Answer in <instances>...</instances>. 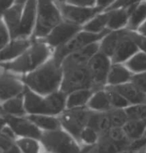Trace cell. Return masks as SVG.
Here are the masks:
<instances>
[{"instance_id":"obj_38","label":"cell","mask_w":146,"mask_h":153,"mask_svg":"<svg viewBox=\"0 0 146 153\" xmlns=\"http://www.w3.org/2000/svg\"><path fill=\"white\" fill-rule=\"evenodd\" d=\"M112 127H123L128 121L125 109L112 108L107 112Z\"/></svg>"},{"instance_id":"obj_7","label":"cell","mask_w":146,"mask_h":153,"mask_svg":"<svg viewBox=\"0 0 146 153\" xmlns=\"http://www.w3.org/2000/svg\"><path fill=\"white\" fill-rule=\"evenodd\" d=\"M111 65L110 58L100 52L95 54L87 63V69L92 82V90L95 92L106 87Z\"/></svg>"},{"instance_id":"obj_5","label":"cell","mask_w":146,"mask_h":153,"mask_svg":"<svg viewBox=\"0 0 146 153\" xmlns=\"http://www.w3.org/2000/svg\"><path fill=\"white\" fill-rule=\"evenodd\" d=\"M110 32L109 30H105L99 34H93L82 30L74 36L68 42L63 46L59 47L53 51L52 57L57 62L61 64L63 59L67 55L85 47L91 44L100 42L106 34Z\"/></svg>"},{"instance_id":"obj_17","label":"cell","mask_w":146,"mask_h":153,"mask_svg":"<svg viewBox=\"0 0 146 153\" xmlns=\"http://www.w3.org/2000/svg\"><path fill=\"white\" fill-rule=\"evenodd\" d=\"M139 49L130 35L127 29L126 35L121 40L114 54L110 57L112 64H124L138 52Z\"/></svg>"},{"instance_id":"obj_44","label":"cell","mask_w":146,"mask_h":153,"mask_svg":"<svg viewBox=\"0 0 146 153\" xmlns=\"http://www.w3.org/2000/svg\"><path fill=\"white\" fill-rule=\"evenodd\" d=\"M65 3L83 7H96V0H66Z\"/></svg>"},{"instance_id":"obj_51","label":"cell","mask_w":146,"mask_h":153,"mask_svg":"<svg viewBox=\"0 0 146 153\" xmlns=\"http://www.w3.org/2000/svg\"><path fill=\"white\" fill-rule=\"evenodd\" d=\"M117 153H133V152H131L129 150H123L118 151Z\"/></svg>"},{"instance_id":"obj_20","label":"cell","mask_w":146,"mask_h":153,"mask_svg":"<svg viewBox=\"0 0 146 153\" xmlns=\"http://www.w3.org/2000/svg\"><path fill=\"white\" fill-rule=\"evenodd\" d=\"M108 87L121 94L130 105L146 104V94L137 88L131 82L118 86Z\"/></svg>"},{"instance_id":"obj_19","label":"cell","mask_w":146,"mask_h":153,"mask_svg":"<svg viewBox=\"0 0 146 153\" xmlns=\"http://www.w3.org/2000/svg\"><path fill=\"white\" fill-rule=\"evenodd\" d=\"M24 5L14 4L3 15L1 20L10 32L11 39L17 37Z\"/></svg>"},{"instance_id":"obj_26","label":"cell","mask_w":146,"mask_h":153,"mask_svg":"<svg viewBox=\"0 0 146 153\" xmlns=\"http://www.w3.org/2000/svg\"><path fill=\"white\" fill-rule=\"evenodd\" d=\"M1 114L14 117H25L27 115L25 107L23 94L11 98L1 104Z\"/></svg>"},{"instance_id":"obj_31","label":"cell","mask_w":146,"mask_h":153,"mask_svg":"<svg viewBox=\"0 0 146 153\" xmlns=\"http://www.w3.org/2000/svg\"><path fill=\"white\" fill-rule=\"evenodd\" d=\"M106 134L119 150H128L131 141L124 132L123 127H111Z\"/></svg>"},{"instance_id":"obj_13","label":"cell","mask_w":146,"mask_h":153,"mask_svg":"<svg viewBox=\"0 0 146 153\" xmlns=\"http://www.w3.org/2000/svg\"><path fill=\"white\" fill-rule=\"evenodd\" d=\"M3 116L7 125L12 129L17 138L31 137L39 140L42 132L27 116L14 117L7 114H3Z\"/></svg>"},{"instance_id":"obj_30","label":"cell","mask_w":146,"mask_h":153,"mask_svg":"<svg viewBox=\"0 0 146 153\" xmlns=\"http://www.w3.org/2000/svg\"><path fill=\"white\" fill-rule=\"evenodd\" d=\"M123 129L130 140L133 141L145 136L146 122L128 120Z\"/></svg>"},{"instance_id":"obj_39","label":"cell","mask_w":146,"mask_h":153,"mask_svg":"<svg viewBox=\"0 0 146 153\" xmlns=\"http://www.w3.org/2000/svg\"><path fill=\"white\" fill-rule=\"evenodd\" d=\"M100 136V134L94 129L87 126L80 134L79 143L81 146H93L98 143Z\"/></svg>"},{"instance_id":"obj_8","label":"cell","mask_w":146,"mask_h":153,"mask_svg":"<svg viewBox=\"0 0 146 153\" xmlns=\"http://www.w3.org/2000/svg\"><path fill=\"white\" fill-rule=\"evenodd\" d=\"M63 71L60 90L67 95L77 90L92 89V82L87 67H75Z\"/></svg>"},{"instance_id":"obj_50","label":"cell","mask_w":146,"mask_h":153,"mask_svg":"<svg viewBox=\"0 0 146 153\" xmlns=\"http://www.w3.org/2000/svg\"><path fill=\"white\" fill-rule=\"evenodd\" d=\"M27 0H15V4H18L25 5V4L27 2Z\"/></svg>"},{"instance_id":"obj_23","label":"cell","mask_w":146,"mask_h":153,"mask_svg":"<svg viewBox=\"0 0 146 153\" xmlns=\"http://www.w3.org/2000/svg\"><path fill=\"white\" fill-rule=\"evenodd\" d=\"M87 126L94 129L100 135L106 134L112 127L107 112H98L90 110Z\"/></svg>"},{"instance_id":"obj_49","label":"cell","mask_w":146,"mask_h":153,"mask_svg":"<svg viewBox=\"0 0 146 153\" xmlns=\"http://www.w3.org/2000/svg\"><path fill=\"white\" fill-rule=\"evenodd\" d=\"M80 153H91L90 146H83Z\"/></svg>"},{"instance_id":"obj_2","label":"cell","mask_w":146,"mask_h":153,"mask_svg":"<svg viewBox=\"0 0 146 153\" xmlns=\"http://www.w3.org/2000/svg\"><path fill=\"white\" fill-rule=\"evenodd\" d=\"M32 40L30 47L19 57L0 64V67L22 76L36 70L52 57L53 50L42 39Z\"/></svg>"},{"instance_id":"obj_46","label":"cell","mask_w":146,"mask_h":153,"mask_svg":"<svg viewBox=\"0 0 146 153\" xmlns=\"http://www.w3.org/2000/svg\"><path fill=\"white\" fill-rule=\"evenodd\" d=\"M115 0H96V7L103 9V11L108 8Z\"/></svg>"},{"instance_id":"obj_10","label":"cell","mask_w":146,"mask_h":153,"mask_svg":"<svg viewBox=\"0 0 146 153\" xmlns=\"http://www.w3.org/2000/svg\"><path fill=\"white\" fill-rule=\"evenodd\" d=\"M25 87L21 75L0 67V104L23 94Z\"/></svg>"},{"instance_id":"obj_4","label":"cell","mask_w":146,"mask_h":153,"mask_svg":"<svg viewBox=\"0 0 146 153\" xmlns=\"http://www.w3.org/2000/svg\"><path fill=\"white\" fill-rule=\"evenodd\" d=\"M40 144L46 152L51 153H80L81 145L63 128L42 132Z\"/></svg>"},{"instance_id":"obj_29","label":"cell","mask_w":146,"mask_h":153,"mask_svg":"<svg viewBox=\"0 0 146 153\" xmlns=\"http://www.w3.org/2000/svg\"><path fill=\"white\" fill-rule=\"evenodd\" d=\"M146 20V0H143L131 11L126 28L136 31Z\"/></svg>"},{"instance_id":"obj_14","label":"cell","mask_w":146,"mask_h":153,"mask_svg":"<svg viewBox=\"0 0 146 153\" xmlns=\"http://www.w3.org/2000/svg\"><path fill=\"white\" fill-rule=\"evenodd\" d=\"M99 42L83 47L80 50L67 55L61 63L63 70L75 67H87L91 58L99 52Z\"/></svg>"},{"instance_id":"obj_18","label":"cell","mask_w":146,"mask_h":153,"mask_svg":"<svg viewBox=\"0 0 146 153\" xmlns=\"http://www.w3.org/2000/svg\"><path fill=\"white\" fill-rule=\"evenodd\" d=\"M127 28L110 31L99 42V52L110 58L116 50L121 40L126 35Z\"/></svg>"},{"instance_id":"obj_45","label":"cell","mask_w":146,"mask_h":153,"mask_svg":"<svg viewBox=\"0 0 146 153\" xmlns=\"http://www.w3.org/2000/svg\"><path fill=\"white\" fill-rule=\"evenodd\" d=\"M15 4V0H0V20L9 9Z\"/></svg>"},{"instance_id":"obj_22","label":"cell","mask_w":146,"mask_h":153,"mask_svg":"<svg viewBox=\"0 0 146 153\" xmlns=\"http://www.w3.org/2000/svg\"><path fill=\"white\" fill-rule=\"evenodd\" d=\"M108 13L107 29L110 31L126 28L130 17V12L126 8H120L105 11Z\"/></svg>"},{"instance_id":"obj_11","label":"cell","mask_w":146,"mask_h":153,"mask_svg":"<svg viewBox=\"0 0 146 153\" xmlns=\"http://www.w3.org/2000/svg\"><path fill=\"white\" fill-rule=\"evenodd\" d=\"M81 30V26L63 20L42 40L54 51L68 42Z\"/></svg>"},{"instance_id":"obj_32","label":"cell","mask_w":146,"mask_h":153,"mask_svg":"<svg viewBox=\"0 0 146 153\" xmlns=\"http://www.w3.org/2000/svg\"><path fill=\"white\" fill-rule=\"evenodd\" d=\"M133 74L146 72V54L138 51L123 64Z\"/></svg>"},{"instance_id":"obj_48","label":"cell","mask_w":146,"mask_h":153,"mask_svg":"<svg viewBox=\"0 0 146 153\" xmlns=\"http://www.w3.org/2000/svg\"><path fill=\"white\" fill-rule=\"evenodd\" d=\"M4 153H22L21 152V150H19V148L18 147L17 145H14V146H12L10 149H9L8 150L4 152Z\"/></svg>"},{"instance_id":"obj_25","label":"cell","mask_w":146,"mask_h":153,"mask_svg":"<svg viewBox=\"0 0 146 153\" xmlns=\"http://www.w3.org/2000/svg\"><path fill=\"white\" fill-rule=\"evenodd\" d=\"M86 107L90 111L98 112H106L112 109L105 88L94 92Z\"/></svg>"},{"instance_id":"obj_53","label":"cell","mask_w":146,"mask_h":153,"mask_svg":"<svg viewBox=\"0 0 146 153\" xmlns=\"http://www.w3.org/2000/svg\"><path fill=\"white\" fill-rule=\"evenodd\" d=\"M57 3H65L66 0H54Z\"/></svg>"},{"instance_id":"obj_21","label":"cell","mask_w":146,"mask_h":153,"mask_svg":"<svg viewBox=\"0 0 146 153\" xmlns=\"http://www.w3.org/2000/svg\"><path fill=\"white\" fill-rule=\"evenodd\" d=\"M132 72L123 64H112L107 79L106 86H118L130 82Z\"/></svg>"},{"instance_id":"obj_34","label":"cell","mask_w":146,"mask_h":153,"mask_svg":"<svg viewBox=\"0 0 146 153\" xmlns=\"http://www.w3.org/2000/svg\"><path fill=\"white\" fill-rule=\"evenodd\" d=\"M16 145L22 153H40L42 147L39 140L31 137L17 138Z\"/></svg>"},{"instance_id":"obj_28","label":"cell","mask_w":146,"mask_h":153,"mask_svg":"<svg viewBox=\"0 0 146 153\" xmlns=\"http://www.w3.org/2000/svg\"><path fill=\"white\" fill-rule=\"evenodd\" d=\"M108 13L103 11L91 19L82 27V30L93 34L101 33L107 30Z\"/></svg>"},{"instance_id":"obj_47","label":"cell","mask_w":146,"mask_h":153,"mask_svg":"<svg viewBox=\"0 0 146 153\" xmlns=\"http://www.w3.org/2000/svg\"><path fill=\"white\" fill-rule=\"evenodd\" d=\"M136 32L140 34H141V35L146 37V20L139 27H138V30H136Z\"/></svg>"},{"instance_id":"obj_1","label":"cell","mask_w":146,"mask_h":153,"mask_svg":"<svg viewBox=\"0 0 146 153\" xmlns=\"http://www.w3.org/2000/svg\"><path fill=\"white\" fill-rule=\"evenodd\" d=\"M63 75L61 64L52 56L36 70L22 76V79L31 90L39 95L47 96L60 90Z\"/></svg>"},{"instance_id":"obj_35","label":"cell","mask_w":146,"mask_h":153,"mask_svg":"<svg viewBox=\"0 0 146 153\" xmlns=\"http://www.w3.org/2000/svg\"><path fill=\"white\" fill-rule=\"evenodd\" d=\"M17 136L8 125H6L0 130V149L3 152L14 146L17 141Z\"/></svg>"},{"instance_id":"obj_52","label":"cell","mask_w":146,"mask_h":153,"mask_svg":"<svg viewBox=\"0 0 146 153\" xmlns=\"http://www.w3.org/2000/svg\"><path fill=\"white\" fill-rule=\"evenodd\" d=\"M136 153H146V147L145 148L142 149V150L138 151V152H136Z\"/></svg>"},{"instance_id":"obj_55","label":"cell","mask_w":146,"mask_h":153,"mask_svg":"<svg viewBox=\"0 0 146 153\" xmlns=\"http://www.w3.org/2000/svg\"><path fill=\"white\" fill-rule=\"evenodd\" d=\"M0 153H4V152H2V151H1V149H0Z\"/></svg>"},{"instance_id":"obj_40","label":"cell","mask_w":146,"mask_h":153,"mask_svg":"<svg viewBox=\"0 0 146 153\" xmlns=\"http://www.w3.org/2000/svg\"><path fill=\"white\" fill-rule=\"evenodd\" d=\"M130 82L141 92L146 94V72L133 74Z\"/></svg>"},{"instance_id":"obj_24","label":"cell","mask_w":146,"mask_h":153,"mask_svg":"<svg viewBox=\"0 0 146 153\" xmlns=\"http://www.w3.org/2000/svg\"><path fill=\"white\" fill-rule=\"evenodd\" d=\"M27 117L42 132L53 131L62 128L58 116L32 114Z\"/></svg>"},{"instance_id":"obj_16","label":"cell","mask_w":146,"mask_h":153,"mask_svg":"<svg viewBox=\"0 0 146 153\" xmlns=\"http://www.w3.org/2000/svg\"><path fill=\"white\" fill-rule=\"evenodd\" d=\"M32 38H16L10 42L0 51V64L8 62L19 57L32 45Z\"/></svg>"},{"instance_id":"obj_3","label":"cell","mask_w":146,"mask_h":153,"mask_svg":"<svg viewBox=\"0 0 146 153\" xmlns=\"http://www.w3.org/2000/svg\"><path fill=\"white\" fill-rule=\"evenodd\" d=\"M63 20L54 0H37L36 24L31 38L34 40L43 39Z\"/></svg>"},{"instance_id":"obj_43","label":"cell","mask_w":146,"mask_h":153,"mask_svg":"<svg viewBox=\"0 0 146 153\" xmlns=\"http://www.w3.org/2000/svg\"><path fill=\"white\" fill-rule=\"evenodd\" d=\"M146 147V136H144L143 137L139 138V139L131 141L130 145L128 150L131 152L136 153L138 151H139L142 149H144Z\"/></svg>"},{"instance_id":"obj_6","label":"cell","mask_w":146,"mask_h":153,"mask_svg":"<svg viewBox=\"0 0 146 153\" xmlns=\"http://www.w3.org/2000/svg\"><path fill=\"white\" fill-rule=\"evenodd\" d=\"M89 114L90 110L86 107H84L66 109L58 117L62 128L79 143L80 134L87 125Z\"/></svg>"},{"instance_id":"obj_56","label":"cell","mask_w":146,"mask_h":153,"mask_svg":"<svg viewBox=\"0 0 146 153\" xmlns=\"http://www.w3.org/2000/svg\"><path fill=\"white\" fill-rule=\"evenodd\" d=\"M145 136H146V132H145Z\"/></svg>"},{"instance_id":"obj_15","label":"cell","mask_w":146,"mask_h":153,"mask_svg":"<svg viewBox=\"0 0 146 153\" xmlns=\"http://www.w3.org/2000/svg\"><path fill=\"white\" fill-rule=\"evenodd\" d=\"M36 4L37 0H27L24 5L17 38L32 37L36 24Z\"/></svg>"},{"instance_id":"obj_33","label":"cell","mask_w":146,"mask_h":153,"mask_svg":"<svg viewBox=\"0 0 146 153\" xmlns=\"http://www.w3.org/2000/svg\"><path fill=\"white\" fill-rule=\"evenodd\" d=\"M91 153H117L119 149L108 137L107 134L100 136L98 143L90 146Z\"/></svg>"},{"instance_id":"obj_54","label":"cell","mask_w":146,"mask_h":153,"mask_svg":"<svg viewBox=\"0 0 146 153\" xmlns=\"http://www.w3.org/2000/svg\"><path fill=\"white\" fill-rule=\"evenodd\" d=\"M40 153H51V152H46V151H45V152H40Z\"/></svg>"},{"instance_id":"obj_41","label":"cell","mask_w":146,"mask_h":153,"mask_svg":"<svg viewBox=\"0 0 146 153\" xmlns=\"http://www.w3.org/2000/svg\"><path fill=\"white\" fill-rule=\"evenodd\" d=\"M130 35L136 42L140 51L146 54V37L141 35L136 31L130 30Z\"/></svg>"},{"instance_id":"obj_36","label":"cell","mask_w":146,"mask_h":153,"mask_svg":"<svg viewBox=\"0 0 146 153\" xmlns=\"http://www.w3.org/2000/svg\"><path fill=\"white\" fill-rule=\"evenodd\" d=\"M125 110L128 120L146 122V104L130 105Z\"/></svg>"},{"instance_id":"obj_37","label":"cell","mask_w":146,"mask_h":153,"mask_svg":"<svg viewBox=\"0 0 146 153\" xmlns=\"http://www.w3.org/2000/svg\"><path fill=\"white\" fill-rule=\"evenodd\" d=\"M105 90L106 91L107 97L110 103L112 108H117V109H125L129 105L128 102L127 101L123 96L115 90L111 88L108 86L105 87Z\"/></svg>"},{"instance_id":"obj_27","label":"cell","mask_w":146,"mask_h":153,"mask_svg":"<svg viewBox=\"0 0 146 153\" xmlns=\"http://www.w3.org/2000/svg\"><path fill=\"white\" fill-rule=\"evenodd\" d=\"M95 91L92 89H84L72 92L67 95L66 109L86 107Z\"/></svg>"},{"instance_id":"obj_9","label":"cell","mask_w":146,"mask_h":153,"mask_svg":"<svg viewBox=\"0 0 146 153\" xmlns=\"http://www.w3.org/2000/svg\"><path fill=\"white\" fill-rule=\"evenodd\" d=\"M63 20L83 27L97 14L103 12L100 7H83L67 3H57Z\"/></svg>"},{"instance_id":"obj_12","label":"cell","mask_w":146,"mask_h":153,"mask_svg":"<svg viewBox=\"0 0 146 153\" xmlns=\"http://www.w3.org/2000/svg\"><path fill=\"white\" fill-rule=\"evenodd\" d=\"M23 96L27 115L45 114L55 116L49 95H39L26 87Z\"/></svg>"},{"instance_id":"obj_42","label":"cell","mask_w":146,"mask_h":153,"mask_svg":"<svg viewBox=\"0 0 146 153\" xmlns=\"http://www.w3.org/2000/svg\"><path fill=\"white\" fill-rule=\"evenodd\" d=\"M11 39L10 32L5 26L2 20H0V51L10 42Z\"/></svg>"}]
</instances>
